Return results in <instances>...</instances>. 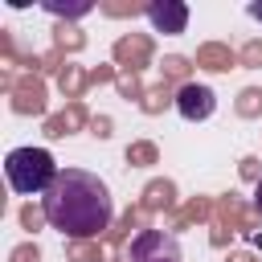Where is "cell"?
<instances>
[{"instance_id":"1","label":"cell","mask_w":262,"mask_h":262,"mask_svg":"<svg viewBox=\"0 0 262 262\" xmlns=\"http://www.w3.org/2000/svg\"><path fill=\"white\" fill-rule=\"evenodd\" d=\"M41 213L66 237H98L115 217V196L98 172L61 168L49 192L41 196Z\"/></svg>"},{"instance_id":"2","label":"cell","mask_w":262,"mask_h":262,"mask_svg":"<svg viewBox=\"0 0 262 262\" xmlns=\"http://www.w3.org/2000/svg\"><path fill=\"white\" fill-rule=\"evenodd\" d=\"M57 172L61 168H57L53 151H45V147H12L4 156V176H8L12 192H20V196H45L49 184L57 180Z\"/></svg>"},{"instance_id":"3","label":"cell","mask_w":262,"mask_h":262,"mask_svg":"<svg viewBox=\"0 0 262 262\" xmlns=\"http://www.w3.org/2000/svg\"><path fill=\"white\" fill-rule=\"evenodd\" d=\"M127 262H184V254H180L176 233H168V229H139L131 237Z\"/></svg>"},{"instance_id":"4","label":"cell","mask_w":262,"mask_h":262,"mask_svg":"<svg viewBox=\"0 0 262 262\" xmlns=\"http://www.w3.org/2000/svg\"><path fill=\"white\" fill-rule=\"evenodd\" d=\"M172 102H176V115H180L184 123H205V119H213V111H217V94H213V86H205V82L180 86Z\"/></svg>"},{"instance_id":"5","label":"cell","mask_w":262,"mask_h":262,"mask_svg":"<svg viewBox=\"0 0 262 262\" xmlns=\"http://www.w3.org/2000/svg\"><path fill=\"white\" fill-rule=\"evenodd\" d=\"M147 20H151L156 33H184L188 29V4H180V0L147 4Z\"/></svg>"},{"instance_id":"6","label":"cell","mask_w":262,"mask_h":262,"mask_svg":"<svg viewBox=\"0 0 262 262\" xmlns=\"http://www.w3.org/2000/svg\"><path fill=\"white\" fill-rule=\"evenodd\" d=\"M45 12H53V16H86L90 12V4H45Z\"/></svg>"},{"instance_id":"7","label":"cell","mask_w":262,"mask_h":262,"mask_svg":"<svg viewBox=\"0 0 262 262\" xmlns=\"http://www.w3.org/2000/svg\"><path fill=\"white\" fill-rule=\"evenodd\" d=\"M254 209H258V213H262V180H258V184H254Z\"/></svg>"},{"instance_id":"8","label":"cell","mask_w":262,"mask_h":262,"mask_svg":"<svg viewBox=\"0 0 262 262\" xmlns=\"http://www.w3.org/2000/svg\"><path fill=\"white\" fill-rule=\"evenodd\" d=\"M246 12H250L254 20H262V4H246Z\"/></svg>"}]
</instances>
